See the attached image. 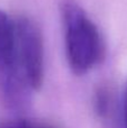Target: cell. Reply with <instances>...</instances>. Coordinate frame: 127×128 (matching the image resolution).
I'll use <instances>...</instances> for the list:
<instances>
[{"label":"cell","instance_id":"cell-1","mask_svg":"<svg viewBox=\"0 0 127 128\" xmlns=\"http://www.w3.org/2000/svg\"><path fill=\"white\" fill-rule=\"evenodd\" d=\"M60 15L69 66L74 74L83 75L105 58L102 36L83 8L74 0L61 1Z\"/></svg>","mask_w":127,"mask_h":128},{"label":"cell","instance_id":"cell-2","mask_svg":"<svg viewBox=\"0 0 127 128\" xmlns=\"http://www.w3.org/2000/svg\"><path fill=\"white\" fill-rule=\"evenodd\" d=\"M0 88L7 104L12 108H24L28 102L32 89L18 65L15 20L2 10H0Z\"/></svg>","mask_w":127,"mask_h":128},{"label":"cell","instance_id":"cell-3","mask_svg":"<svg viewBox=\"0 0 127 128\" xmlns=\"http://www.w3.org/2000/svg\"><path fill=\"white\" fill-rule=\"evenodd\" d=\"M14 20L18 65L29 88L40 90L44 82V45L40 29L26 16Z\"/></svg>","mask_w":127,"mask_h":128},{"label":"cell","instance_id":"cell-4","mask_svg":"<svg viewBox=\"0 0 127 128\" xmlns=\"http://www.w3.org/2000/svg\"><path fill=\"white\" fill-rule=\"evenodd\" d=\"M0 128H55L47 124L34 122V120L17 118V119H9L0 122Z\"/></svg>","mask_w":127,"mask_h":128},{"label":"cell","instance_id":"cell-5","mask_svg":"<svg viewBox=\"0 0 127 128\" xmlns=\"http://www.w3.org/2000/svg\"><path fill=\"white\" fill-rule=\"evenodd\" d=\"M109 94L106 88H99L94 96V107L96 111L99 116L107 115L108 109H109Z\"/></svg>","mask_w":127,"mask_h":128},{"label":"cell","instance_id":"cell-6","mask_svg":"<svg viewBox=\"0 0 127 128\" xmlns=\"http://www.w3.org/2000/svg\"><path fill=\"white\" fill-rule=\"evenodd\" d=\"M123 116H124V128H127V88L124 97V107H123Z\"/></svg>","mask_w":127,"mask_h":128}]
</instances>
